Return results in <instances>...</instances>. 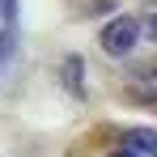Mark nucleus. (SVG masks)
<instances>
[{
	"mask_svg": "<svg viewBox=\"0 0 157 157\" xmlns=\"http://www.w3.org/2000/svg\"><path fill=\"white\" fill-rule=\"evenodd\" d=\"M123 149H128L132 157H157V132L153 128H128Z\"/></svg>",
	"mask_w": 157,
	"mask_h": 157,
	"instance_id": "f03ea898",
	"label": "nucleus"
},
{
	"mask_svg": "<svg viewBox=\"0 0 157 157\" xmlns=\"http://www.w3.org/2000/svg\"><path fill=\"white\" fill-rule=\"evenodd\" d=\"M106 157H132V153H128V149H115V153H106Z\"/></svg>",
	"mask_w": 157,
	"mask_h": 157,
	"instance_id": "0eeeda50",
	"label": "nucleus"
},
{
	"mask_svg": "<svg viewBox=\"0 0 157 157\" xmlns=\"http://www.w3.org/2000/svg\"><path fill=\"white\" fill-rule=\"evenodd\" d=\"M128 98L157 102V77H153V72H140V77H132V81H128Z\"/></svg>",
	"mask_w": 157,
	"mask_h": 157,
	"instance_id": "20e7f679",
	"label": "nucleus"
},
{
	"mask_svg": "<svg viewBox=\"0 0 157 157\" xmlns=\"http://www.w3.org/2000/svg\"><path fill=\"white\" fill-rule=\"evenodd\" d=\"M17 38V0H0V59L13 51Z\"/></svg>",
	"mask_w": 157,
	"mask_h": 157,
	"instance_id": "7ed1b4c3",
	"label": "nucleus"
},
{
	"mask_svg": "<svg viewBox=\"0 0 157 157\" xmlns=\"http://www.w3.org/2000/svg\"><path fill=\"white\" fill-rule=\"evenodd\" d=\"M136 38H140V21L136 17H110L102 26V34H98V43H102L106 55H115V59H123V55H132V47H136Z\"/></svg>",
	"mask_w": 157,
	"mask_h": 157,
	"instance_id": "f257e3e1",
	"label": "nucleus"
},
{
	"mask_svg": "<svg viewBox=\"0 0 157 157\" xmlns=\"http://www.w3.org/2000/svg\"><path fill=\"white\" fill-rule=\"evenodd\" d=\"M140 26H144V34L157 43V0H149V4L140 9Z\"/></svg>",
	"mask_w": 157,
	"mask_h": 157,
	"instance_id": "423d86ee",
	"label": "nucleus"
},
{
	"mask_svg": "<svg viewBox=\"0 0 157 157\" xmlns=\"http://www.w3.org/2000/svg\"><path fill=\"white\" fill-rule=\"evenodd\" d=\"M64 85H68L77 98L85 94V85H81V59H77V55H68V59H64Z\"/></svg>",
	"mask_w": 157,
	"mask_h": 157,
	"instance_id": "39448f33",
	"label": "nucleus"
}]
</instances>
